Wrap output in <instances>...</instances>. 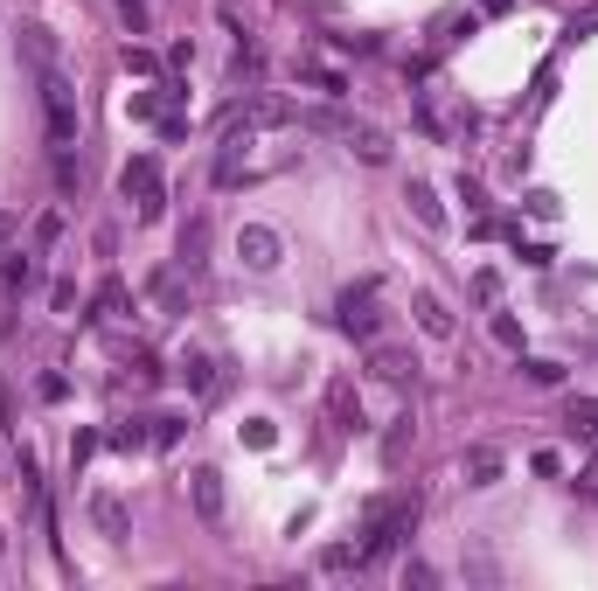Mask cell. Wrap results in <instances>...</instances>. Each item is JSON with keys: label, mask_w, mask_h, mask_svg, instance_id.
Returning <instances> with one entry per match:
<instances>
[{"label": "cell", "mask_w": 598, "mask_h": 591, "mask_svg": "<svg viewBox=\"0 0 598 591\" xmlns=\"http://www.w3.org/2000/svg\"><path fill=\"white\" fill-rule=\"evenodd\" d=\"M341 327H348L355 341H376V334H383V313H376V286H348V293H341Z\"/></svg>", "instance_id": "cell-3"}, {"label": "cell", "mask_w": 598, "mask_h": 591, "mask_svg": "<svg viewBox=\"0 0 598 591\" xmlns=\"http://www.w3.org/2000/svg\"><path fill=\"white\" fill-rule=\"evenodd\" d=\"M299 77H306V84H320V91H327V98H341V91H348V84H341V77H334V70H320V63H306V70H299Z\"/></svg>", "instance_id": "cell-16"}, {"label": "cell", "mask_w": 598, "mask_h": 591, "mask_svg": "<svg viewBox=\"0 0 598 591\" xmlns=\"http://www.w3.org/2000/svg\"><path fill=\"white\" fill-rule=\"evenodd\" d=\"M404 585H439V571H432V564H418V557H411V564H404Z\"/></svg>", "instance_id": "cell-21"}, {"label": "cell", "mask_w": 598, "mask_h": 591, "mask_svg": "<svg viewBox=\"0 0 598 591\" xmlns=\"http://www.w3.org/2000/svg\"><path fill=\"white\" fill-rule=\"evenodd\" d=\"M119 306H126V293H119V286H105V293L91 299V320H112V313H119Z\"/></svg>", "instance_id": "cell-18"}, {"label": "cell", "mask_w": 598, "mask_h": 591, "mask_svg": "<svg viewBox=\"0 0 598 591\" xmlns=\"http://www.w3.org/2000/svg\"><path fill=\"white\" fill-rule=\"evenodd\" d=\"M7 244H14V216H0V251H7Z\"/></svg>", "instance_id": "cell-24"}, {"label": "cell", "mask_w": 598, "mask_h": 591, "mask_svg": "<svg viewBox=\"0 0 598 591\" xmlns=\"http://www.w3.org/2000/svg\"><path fill=\"white\" fill-rule=\"evenodd\" d=\"M418 362L404 355V348H369V376H383V383H404Z\"/></svg>", "instance_id": "cell-7"}, {"label": "cell", "mask_w": 598, "mask_h": 591, "mask_svg": "<svg viewBox=\"0 0 598 591\" xmlns=\"http://www.w3.org/2000/svg\"><path fill=\"white\" fill-rule=\"evenodd\" d=\"M411 306H418V327H425L432 341H452V313H446V299H439V293H418Z\"/></svg>", "instance_id": "cell-6"}, {"label": "cell", "mask_w": 598, "mask_h": 591, "mask_svg": "<svg viewBox=\"0 0 598 591\" xmlns=\"http://www.w3.org/2000/svg\"><path fill=\"white\" fill-rule=\"evenodd\" d=\"M181 383H188L195 397H209V390H216V362H209V355H181Z\"/></svg>", "instance_id": "cell-10"}, {"label": "cell", "mask_w": 598, "mask_h": 591, "mask_svg": "<svg viewBox=\"0 0 598 591\" xmlns=\"http://www.w3.org/2000/svg\"><path fill=\"white\" fill-rule=\"evenodd\" d=\"M35 272H42V265H35V251H14V258H7V293H28V286H35Z\"/></svg>", "instance_id": "cell-15"}, {"label": "cell", "mask_w": 598, "mask_h": 591, "mask_svg": "<svg viewBox=\"0 0 598 591\" xmlns=\"http://www.w3.org/2000/svg\"><path fill=\"white\" fill-rule=\"evenodd\" d=\"M369 557L362 550H348V543H334V550H320V578H348V571H362Z\"/></svg>", "instance_id": "cell-11"}, {"label": "cell", "mask_w": 598, "mask_h": 591, "mask_svg": "<svg viewBox=\"0 0 598 591\" xmlns=\"http://www.w3.org/2000/svg\"><path fill=\"white\" fill-rule=\"evenodd\" d=\"M494 341H501V348H522V327H515L508 313H494Z\"/></svg>", "instance_id": "cell-20"}, {"label": "cell", "mask_w": 598, "mask_h": 591, "mask_svg": "<svg viewBox=\"0 0 598 591\" xmlns=\"http://www.w3.org/2000/svg\"><path fill=\"white\" fill-rule=\"evenodd\" d=\"M119 188H126V202H133V209H140V216H160V167H153L147 153H140V160H126V174H119Z\"/></svg>", "instance_id": "cell-2"}, {"label": "cell", "mask_w": 598, "mask_h": 591, "mask_svg": "<svg viewBox=\"0 0 598 591\" xmlns=\"http://www.w3.org/2000/svg\"><path fill=\"white\" fill-rule=\"evenodd\" d=\"M279 251H286L279 230H265V223H244V230H237V265H244V272H272Z\"/></svg>", "instance_id": "cell-1"}, {"label": "cell", "mask_w": 598, "mask_h": 591, "mask_svg": "<svg viewBox=\"0 0 598 591\" xmlns=\"http://www.w3.org/2000/svg\"><path fill=\"white\" fill-rule=\"evenodd\" d=\"M91 522H98L105 543H126V536H133V515H126L119 494H91Z\"/></svg>", "instance_id": "cell-5"}, {"label": "cell", "mask_w": 598, "mask_h": 591, "mask_svg": "<svg viewBox=\"0 0 598 591\" xmlns=\"http://www.w3.org/2000/svg\"><path fill=\"white\" fill-rule=\"evenodd\" d=\"M348 147L362 153L369 167H383V160H390V147H383V133H376V126H348Z\"/></svg>", "instance_id": "cell-13"}, {"label": "cell", "mask_w": 598, "mask_h": 591, "mask_svg": "<svg viewBox=\"0 0 598 591\" xmlns=\"http://www.w3.org/2000/svg\"><path fill=\"white\" fill-rule=\"evenodd\" d=\"M327 411H334V425H341V432H362V404H355V390H348V383H334V390H327Z\"/></svg>", "instance_id": "cell-9"}, {"label": "cell", "mask_w": 598, "mask_h": 591, "mask_svg": "<svg viewBox=\"0 0 598 591\" xmlns=\"http://www.w3.org/2000/svg\"><path fill=\"white\" fill-rule=\"evenodd\" d=\"M188 501L209 529H223V473L216 466H188Z\"/></svg>", "instance_id": "cell-4"}, {"label": "cell", "mask_w": 598, "mask_h": 591, "mask_svg": "<svg viewBox=\"0 0 598 591\" xmlns=\"http://www.w3.org/2000/svg\"><path fill=\"white\" fill-rule=\"evenodd\" d=\"M466 480H473V487H494V480H501V452H494V445H466Z\"/></svg>", "instance_id": "cell-8"}, {"label": "cell", "mask_w": 598, "mask_h": 591, "mask_svg": "<svg viewBox=\"0 0 598 591\" xmlns=\"http://www.w3.org/2000/svg\"><path fill=\"white\" fill-rule=\"evenodd\" d=\"M522 369H529V383H543V390L564 383V362H543V355H536V362H522Z\"/></svg>", "instance_id": "cell-17"}, {"label": "cell", "mask_w": 598, "mask_h": 591, "mask_svg": "<svg viewBox=\"0 0 598 591\" xmlns=\"http://www.w3.org/2000/svg\"><path fill=\"white\" fill-rule=\"evenodd\" d=\"M105 445H119V452H147V445H153V418H126Z\"/></svg>", "instance_id": "cell-12"}, {"label": "cell", "mask_w": 598, "mask_h": 591, "mask_svg": "<svg viewBox=\"0 0 598 591\" xmlns=\"http://www.w3.org/2000/svg\"><path fill=\"white\" fill-rule=\"evenodd\" d=\"M411 209H418V223H425V230H439V223H446V209H439V195H432L425 181H411Z\"/></svg>", "instance_id": "cell-14"}, {"label": "cell", "mask_w": 598, "mask_h": 591, "mask_svg": "<svg viewBox=\"0 0 598 591\" xmlns=\"http://www.w3.org/2000/svg\"><path fill=\"white\" fill-rule=\"evenodd\" d=\"M181 439V418H153V445H174Z\"/></svg>", "instance_id": "cell-22"}, {"label": "cell", "mask_w": 598, "mask_h": 591, "mask_svg": "<svg viewBox=\"0 0 598 591\" xmlns=\"http://www.w3.org/2000/svg\"><path fill=\"white\" fill-rule=\"evenodd\" d=\"M571 425H585V432H598V404L585 397V404H571Z\"/></svg>", "instance_id": "cell-23"}, {"label": "cell", "mask_w": 598, "mask_h": 591, "mask_svg": "<svg viewBox=\"0 0 598 591\" xmlns=\"http://www.w3.org/2000/svg\"><path fill=\"white\" fill-rule=\"evenodd\" d=\"M571 487H578L585 501H598V459H585V466H578V480H571Z\"/></svg>", "instance_id": "cell-19"}]
</instances>
